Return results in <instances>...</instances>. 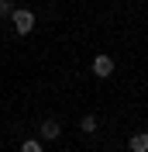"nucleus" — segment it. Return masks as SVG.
<instances>
[{
    "mask_svg": "<svg viewBox=\"0 0 148 152\" xmlns=\"http://www.w3.org/2000/svg\"><path fill=\"white\" fill-rule=\"evenodd\" d=\"M10 24H14V35H31V31H35V10L14 7L10 10Z\"/></svg>",
    "mask_w": 148,
    "mask_h": 152,
    "instance_id": "obj_1",
    "label": "nucleus"
},
{
    "mask_svg": "<svg viewBox=\"0 0 148 152\" xmlns=\"http://www.w3.org/2000/svg\"><path fill=\"white\" fill-rule=\"evenodd\" d=\"M21 152H45V145H41V138H24Z\"/></svg>",
    "mask_w": 148,
    "mask_h": 152,
    "instance_id": "obj_6",
    "label": "nucleus"
},
{
    "mask_svg": "<svg viewBox=\"0 0 148 152\" xmlns=\"http://www.w3.org/2000/svg\"><path fill=\"white\" fill-rule=\"evenodd\" d=\"M10 10H14V0H0V18H10Z\"/></svg>",
    "mask_w": 148,
    "mask_h": 152,
    "instance_id": "obj_7",
    "label": "nucleus"
},
{
    "mask_svg": "<svg viewBox=\"0 0 148 152\" xmlns=\"http://www.w3.org/2000/svg\"><path fill=\"white\" fill-rule=\"evenodd\" d=\"M128 149H131V152H148V132H138V135H131Z\"/></svg>",
    "mask_w": 148,
    "mask_h": 152,
    "instance_id": "obj_4",
    "label": "nucleus"
},
{
    "mask_svg": "<svg viewBox=\"0 0 148 152\" xmlns=\"http://www.w3.org/2000/svg\"><path fill=\"white\" fill-rule=\"evenodd\" d=\"M79 128H83L86 135H93V132H96V128H100V121H96L93 114H86V118H79Z\"/></svg>",
    "mask_w": 148,
    "mask_h": 152,
    "instance_id": "obj_5",
    "label": "nucleus"
},
{
    "mask_svg": "<svg viewBox=\"0 0 148 152\" xmlns=\"http://www.w3.org/2000/svg\"><path fill=\"white\" fill-rule=\"evenodd\" d=\"M90 69H93V76H100V80H107V76L114 73V59L107 56V52H100V56L90 62Z\"/></svg>",
    "mask_w": 148,
    "mask_h": 152,
    "instance_id": "obj_2",
    "label": "nucleus"
},
{
    "mask_svg": "<svg viewBox=\"0 0 148 152\" xmlns=\"http://www.w3.org/2000/svg\"><path fill=\"white\" fill-rule=\"evenodd\" d=\"M59 135H62V124H59L55 118H45V121H41V142H52Z\"/></svg>",
    "mask_w": 148,
    "mask_h": 152,
    "instance_id": "obj_3",
    "label": "nucleus"
}]
</instances>
